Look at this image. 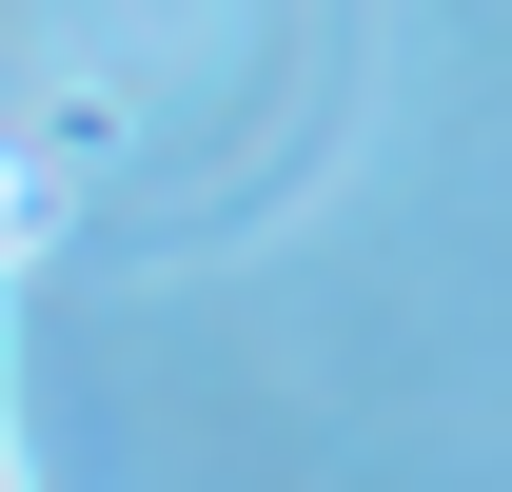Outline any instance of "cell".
<instances>
[{
    "instance_id": "1",
    "label": "cell",
    "mask_w": 512,
    "mask_h": 492,
    "mask_svg": "<svg viewBox=\"0 0 512 492\" xmlns=\"http://www.w3.org/2000/svg\"><path fill=\"white\" fill-rule=\"evenodd\" d=\"M20 237H40V197H20V158H0V256H20Z\"/></svg>"
}]
</instances>
